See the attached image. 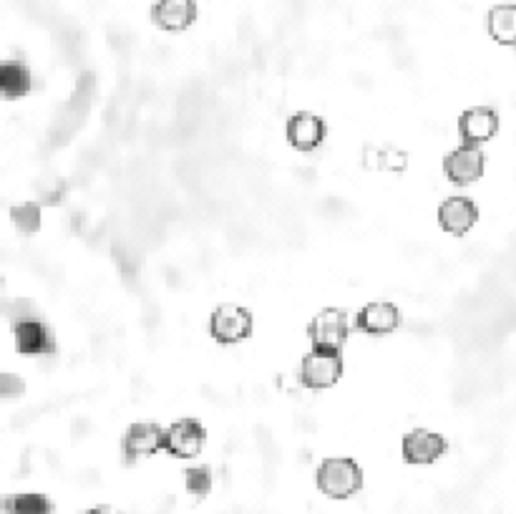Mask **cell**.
<instances>
[{
  "mask_svg": "<svg viewBox=\"0 0 516 514\" xmlns=\"http://www.w3.org/2000/svg\"><path fill=\"white\" fill-rule=\"evenodd\" d=\"M363 469L350 457H330L315 472V484L330 499H350L363 489Z\"/></svg>",
  "mask_w": 516,
  "mask_h": 514,
  "instance_id": "cell-1",
  "label": "cell"
},
{
  "mask_svg": "<svg viewBox=\"0 0 516 514\" xmlns=\"http://www.w3.org/2000/svg\"><path fill=\"white\" fill-rule=\"evenodd\" d=\"M255 331V318L247 308L237 303H222L209 315V336L222 346H235L247 341Z\"/></svg>",
  "mask_w": 516,
  "mask_h": 514,
  "instance_id": "cell-2",
  "label": "cell"
},
{
  "mask_svg": "<svg viewBox=\"0 0 516 514\" xmlns=\"http://www.w3.org/2000/svg\"><path fill=\"white\" fill-rule=\"evenodd\" d=\"M345 363L340 351H328V348H313L300 363V383L310 391L333 389L335 383L343 378Z\"/></svg>",
  "mask_w": 516,
  "mask_h": 514,
  "instance_id": "cell-3",
  "label": "cell"
},
{
  "mask_svg": "<svg viewBox=\"0 0 516 514\" xmlns=\"http://www.w3.org/2000/svg\"><path fill=\"white\" fill-rule=\"evenodd\" d=\"M308 336L313 341V348H328V351H340L348 343L350 323L348 313L340 308H325L313 315L308 323Z\"/></svg>",
  "mask_w": 516,
  "mask_h": 514,
  "instance_id": "cell-4",
  "label": "cell"
},
{
  "mask_svg": "<svg viewBox=\"0 0 516 514\" xmlns=\"http://www.w3.org/2000/svg\"><path fill=\"white\" fill-rule=\"evenodd\" d=\"M449 452V441L444 434L428 429H413L403 436L401 454L408 464L413 467H423V464H433Z\"/></svg>",
  "mask_w": 516,
  "mask_h": 514,
  "instance_id": "cell-5",
  "label": "cell"
},
{
  "mask_svg": "<svg viewBox=\"0 0 516 514\" xmlns=\"http://www.w3.org/2000/svg\"><path fill=\"white\" fill-rule=\"evenodd\" d=\"M484 169L486 154L479 147H474V144H461L444 159L446 177L456 187H469V184L479 182L484 177Z\"/></svg>",
  "mask_w": 516,
  "mask_h": 514,
  "instance_id": "cell-6",
  "label": "cell"
},
{
  "mask_svg": "<svg viewBox=\"0 0 516 514\" xmlns=\"http://www.w3.org/2000/svg\"><path fill=\"white\" fill-rule=\"evenodd\" d=\"M164 444H167V429L154 421H139V424H131L124 436V459L134 464L139 459L154 457L157 452H162Z\"/></svg>",
  "mask_w": 516,
  "mask_h": 514,
  "instance_id": "cell-7",
  "label": "cell"
},
{
  "mask_svg": "<svg viewBox=\"0 0 516 514\" xmlns=\"http://www.w3.org/2000/svg\"><path fill=\"white\" fill-rule=\"evenodd\" d=\"M13 341H16V351L23 356H53L56 353V336H53L51 326L43 323L41 318H28L21 323H13Z\"/></svg>",
  "mask_w": 516,
  "mask_h": 514,
  "instance_id": "cell-8",
  "label": "cell"
},
{
  "mask_svg": "<svg viewBox=\"0 0 516 514\" xmlns=\"http://www.w3.org/2000/svg\"><path fill=\"white\" fill-rule=\"evenodd\" d=\"M287 142L298 152H315L328 137V124L313 111H298L287 119Z\"/></svg>",
  "mask_w": 516,
  "mask_h": 514,
  "instance_id": "cell-9",
  "label": "cell"
},
{
  "mask_svg": "<svg viewBox=\"0 0 516 514\" xmlns=\"http://www.w3.org/2000/svg\"><path fill=\"white\" fill-rule=\"evenodd\" d=\"M207 444V429L197 419H179L167 429V449L177 459H192Z\"/></svg>",
  "mask_w": 516,
  "mask_h": 514,
  "instance_id": "cell-10",
  "label": "cell"
},
{
  "mask_svg": "<svg viewBox=\"0 0 516 514\" xmlns=\"http://www.w3.org/2000/svg\"><path fill=\"white\" fill-rule=\"evenodd\" d=\"M499 132V114L491 106H474V109H466L459 116V137L461 144H481L491 142Z\"/></svg>",
  "mask_w": 516,
  "mask_h": 514,
  "instance_id": "cell-11",
  "label": "cell"
},
{
  "mask_svg": "<svg viewBox=\"0 0 516 514\" xmlns=\"http://www.w3.org/2000/svg\"><path fill=\"white\" fill-rule=\"evenodd\" d=\"M479 222V207L469 197H449L438 205V227L454 237H464Z\"/></svg>",
  "mask_w": 516,
  "mask_h": 514,
  "instance_id": "cell-12",
  "label": "cell"
},
{
  "mask_svg": "<svg viewBox=\"0 0 516 514\" xmlns=\"http://www.w3.org/2000/svg\"><path fill=\"white\" fill-rule=\"evenodd\" d=\"M355 326L368 336H391L401 326V310L388 300H376V303H368L358 310Z\"/></svg>",
  "mask_w": 516,
  "mask_h": 514,
  "instance_id": "cell-13",
  "label": "cell"
},
{
  "mask_svg": "<svg viewBox=\"0 0 516 514\" xmlns=\"http://www.w3.org/2000/svg\"><path fill=\"white\" fill-rule=\"evenodd\" d=\"M197 21V0H154L152 23L167 33H182Z\"/></svg>",
  "mask_w": 516,
  "mask_h": 514,
  "instance_id": "cell-14",
  "label": "cell"
},
{
  "mask_svg": "<svg viewBox=\"0 0 516 514\" xmlns=\"http://www.w3.org/2000/svg\"><path fill=\"white\" fill-rule=\"evenodd\" d=\"M33 89V74L23 61L16 58H8V61L0 63V94L6 101L23 99V96L31 94Z\"/></svg>",
  "mask_w": 516,
  "mask_h": 514,
  "instance_id": "cell-15",
  "label": "cell"
},
{
  "mask_svg": "<svg viewBox=\"0 0 516 514\" xmlns=\"http://www.w3.org/2000/svg\"><path fill=\"white\" fill-rule=\"evenodd\" d=\"M486 28L499 46L516 48V3L491 8L489 16H486Z\"/></svg>",
  "mask_w": 516,
  "mask_h": 514,
  "instance_id": "cell-16",
  "label": "cell"
},
{
  "mask_svg": "<svg viewBox=\"0 0 516 514\" xmlns=\"http://www.w3.org/2000/svg\"><path fill=\"white\" fill-rule=\"evenodd\" d=\"M6 514H53V502L48 494L41 492H18L8 494L3 502Z\"/></svg>",
  "mask_w": 516,
  "mask_h": 514,
  "instance_id": "cell-17",
  "label": "cell"
},
{
  "mask_svg": "<svg viewBox=\"0 0 516 514\" xmlns=\"http://www.w3.org/2000/svg\"><path fill=\"white\" fill-rule=\"evenodd\" d=\"M11 222L23 235H36L43 227V212L38 202H21L11 207Z\"/></svg>",
  "mask_w": 516,
  "mask_h": 514,
  "instance_id": "cell-18",
  "label": "cell"
},
{
  "mask_svg": "<svg viewBox=\"0 0 516 514\" xmlns=\"http://www.w3.org/2000/svg\"><path fill=\"white\" fill-rule=\"evenodd\" d=\"M212 484H214V474L209 464H194V467L184 469V487L192 497L204 499L209 497L212 492Z\"/></svg>",
  "mask_w": 516,
  "mask_h": 514,
  "instance_id": "cell-19",
  "label": "cell"
},
{
  "mask_svg": "<svg viewBox=\"0 0 516 514\" xmlns=\"http://www.w3.org/2000/svg\"><path fill=\"white\" fill-rule=\"evenodd\" d=\"M365 157H378V164L373 169H383V172H403L408 167V154L401 149H365Z\"/></svg>",
  "mask_w": 516,
  "mask_h": 514,
  "instance_id": "cell-20",
  "label": "cell"
},
{
  "mask_svg": "<svg viewBox=\"0 0 516 514\" xmlns=\"http://www.w3.org/2000/svg\"><path fill=\"white\" fill-rule=\"evenodd\" d=\"M23 391H26V381L21 376H16V373H3L0 376V396L3 399H18Z\"/></svg>",
  "mask_w": 516,
  "mask_h": 514,
  "instance_id": "cell-21",
  "label": "cell"
},
{
  "mask_svg": "<svg viewBox=\"0 0 516 514\" xmlns=\"http://www.w3.org/2000/svg\"><path fill=\"white\" fill-rule=\"evenodd\" d=\"M86 514H121V512H116L111 504H99V507H91Z\"/></svg>",
  "mask_w": 516,
  "mask_h": 514,
  "instance_id": "cell-22",
  "label": "cell"
}]
</instances>
